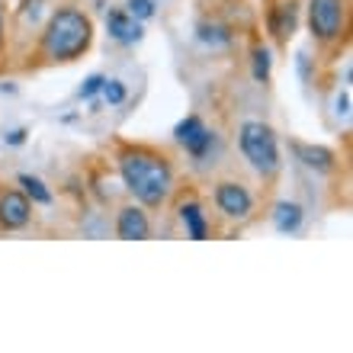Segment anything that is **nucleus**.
<instances>
[{"mask_svg": "<svg viewBox=\"0 0 353 353\" xmlns=\"http://www.w3.org/2000/svg\"><path fill=\"white\" fill-rule=\"evenodd\" d=\"M116 170L122 176V186L139 205L148 212H158L170 203L176 193V164L168 148L148 145V141H125L116 139Z\"/></svg>", "mask_w": 353, "mask_h": 353, "instance_id": "f257e3e1", "label": "nucleus"}, {"mask_svg": "<svg viewBox=\"0 0 353 353\" xmlns=\"http://www.w3.org/2000/svg\"><path fill=\"white\" fill-rule=\"evenodd\" d=\"M93 39H97V26H93V17L87 10L74 7V3L55 7L39 32L36 48L29 52L26 68L42 71V68L74 65L93 48Z\"/></svg>", "mask_w": 353, "mask_h": 353, "instance_id": "f03ea898", "label": "nucleus"}, {"mask_svg": "<svg viewBox=\"0 0 353 353\" xmlns=\"http://www.w3.org/2000/svg\"><path fill=\"white\" fill-rule=\"evenodd\" d=\"M238 148H241V158L254 168V174H261L263 180H276L279 176V170H283L279 139L270 122L244 119L238 125Z\"/></svg>", "mask_w": 353, "mask_h": 353, "instance_id": "7ed1b4c3", "label": "nucleus"}, {"mask_svg": "<svg viewBox=\"0 0 353 353\" xmlns=\"http://www.w3.org/2000/svg\"><path fill=\"white\" fill-rule=\"evenodd\" d=\"M350 29V0H308V32L321 48H337Z\"/></svg>", "mask_w": 353, "mask_h": 353, "instance_id": "20e7f679", "label": "nucleus"}, {"mask_svg": "<svg viewBox=\"0 0 353 353\" xmlns=\"http://www.w3.org/2000/svg\"><path fill=\"white\" fill-rule=\"evenodd\" d=\"M212 199H215V209L222 212V219H228V222H248L254 215V193L251 186L241 183V180H234V176H228V180H215L212 186Z\"/></svg>", "mask_w": 353, "mask_h": 353, "instance_id": "39448f33", "label": "nucleus"}, {"mask_svg": "<svg viewBox=\"0 0 353 353\" xmlns=\"http://www.w3.org/2000/svg\"><path fill=\"white\" fill-rule=\"evenodd\" d=\"M174 139H176V145L190 154V158H196V161H203L209 151H212V141H215V135H212V129L203 122V116H196V112H190L180 125L174 129Z\"/></svg>", "mask_w": 353, "mask_h": 353, "instance_id": "423d86ee", "label": "nucleus"}, {"mask_svg": "<svg viewBox=\"0 0 353 353\" xmlns=\"http://www.w3.org/2000/svg\"><path fill=\"white\" fill-rule=\"evenodd\" d=\"M32 222V203L17 186H0V232H23Z\"/></svg>", "mask_w": 353, "mask_h": 353, "instance_id": "0eeeda50", "label": "nucleus"}, {"mask_svg": "<svg viewBox=\"0 0 353 353\" xmlns=\"http://www.w3.org/2000/svg\"><path fill=\"white\" fill-rule=\"evenodd\" d=\"M299 29V0H270L267 7V32L279 48L289 46V39Z\"/></svg>", "mask_w": 353, "mask_h": 353, "instance_id": "6e6552de", "label": "nucleus"}, {"mask_svg": "<svg viewBox=\"0 0 353 353\" xmlns=\"http://www.w3.org/2000/svg\"><path fill=\"white\" fill-rule=\"evenodd\" d=\"M176 219L183 225L186 238H193V241H205L209 238V215L203 209V199L196 190H183L180 199H176Z\"/></svg>", "mask_w": 353, "mask_h": 353, "instance_id": "1a4fd4ad", "label": "nucleus"}, {"mask_svg": "<svg viewBox=\"0 0 353 353\" xmlns=\"http://www.w3.org/2000/svg\"><path fill=\"white\" fill-rule=\"evenodd\" d=\"M112 232H116V238H119V241H148V238H151L148 209H145V205H139V203L119 205Z\"/></svg>", "mask_w": 353, "mask_h": 353, "instance_id": "9d476101", "label": "nucleus"}, {"mask_svg": "<svg viewBox=\"0 0 353 353\" xmlns=\"http://www.w3.org/2000/svg\"><path fill=\"white\" fill-rule=\"evenodd\" d=\"M289 148L296 154V161H302V168L315 170V174H334L337 170V154L325 145H305V141H289Z\"/></svg>", "mask_w": 353, "mask_h": 353, "instance_id": "9b49d317", "label": "nucleus"}, {"mask_svg": "<svg viewBox=\"0 0 353 353\" xmlns=\"http://www.w3.org/2000/svg\"><path fill=\"white\" fill-rule=\"evenodd\" d=\"M106 32H110L119 46H135L141 39V23L132 17L125 7H116L106 13Z\"/></svg>", "mask_w": 353, "mask_h": 353, "instance_id": "f8f14e48", "label": "nucleus"}, {"mask_svg": "<svg viewBox=\"0 0 353 353\" xmlns=\"http://www.w3.org/2000/svg\"><path fill=\"white\" fill-rule=\"evenodd\" d=\"M302 219H305V212H302L299 203L283 199V203L273 205V225H276V232H283V234L299 232V228H302Z\"/></svg>", "mask_w": 353, "mask_h": 353, "instance_id": "ddd939ff", "label": "nucleus"}, {"mask_svg": "<svg viewBox=\"0 0 353 353\" xmlns=\"http://www.w3.org/2000/svg\"><path fill=\"white\" fill-rule=\"evenodd\" d=\"M196 39L212 48H225V46H232L234 32H232V26H225L219 19H203V23L196 26Z\"/></svg>", "mask_w": 353, "mask_h": 353, "instance_id": "4468645a", "label": "nucleus"}, {"mask_svg": "<svg viewBox=\"0 0 353 353\" xmlns=\"http://www.w3.org/2000/svg\"><path fill=\"white\" fill-rule=\"evenodd\" d=\"M19 186H23V193L29 196V203H36V205H52V199H55L52 190L32 174H19Z\"/></svg>", "mask_w": 353, "mask_h": 353, "instance_id": "2eb2a0df", "label": "nucleus"}, {"mask_svg": "<svg viewBox=\"0 0 353 353\" xmlns=\"http://www.w3.org/2000/svg\"><path fill=\"white\" fill-rule=\"evenodd\" d=\"M270 68H273L270 48L267 46H254V81H257V84H267L270 81Z\"/></svg>", "mask_w": 353, "mask_h": 353, "instance_id": "dca6fc26", "label": "nucleus"}, {"mask_svg": "<svg viewBox=\"0 0 353 353\" xmlns=\"http://www.w3.org/2000/svg\"><path fill=\"white\" fill-rule=\"evenodd\" d=\"M125 10H129L139 23H145V19H151L158 13V10H154V0H125Z\"/></svg>", "mask_w": 353, "mask_h": 353, "instance_id": "f3484780", "label": "nucleus"}, {"mask_svg": "<svg viewBox=\"0 0 353 353\" xmlns=\"http://www.w3.org/2000/svg\"><path fill=\"white\" fill-rule=\"evenodd\" d=\"M103 100L110 103V106H119V103L125 100V84H122V81H106V84H103Z\"/></svg>", "mask_w": 353, "mask_h": 353, "instance_id": "a211bd4d", "label": "nucleus"}, {"mask_svg": "<svg viewBox=\"0 0 353 353\" xmlns=\"http://www.w3.org/2000/svg\"><path fill=\"white\" fill-rule=\"evenodd\" d=\"M103 84H106V77H103V74H93V77H87V81H84V87L77 90V97H81V100H90V97H97V93L103 90Z\"/></svg>", "mask_w": 353, "mask_h": 353, "instance_id": "6ab92c4d", "label": "nucleus"}, {"mask_svg": "<svg viewBox=\"0 0 353 353\" xmlns=\"http://www.w3.org/2000/svg\"><path fill=\"white\" fill-rule=\"evenodd\" d=\"M23 141H26V129H17L7 135V145H23Z\"/></svg>", "mask_w": 353, "mask_h": 353, "instance_id": "aec40b11", "label": "nucleus"}, {"mask_svg": "<svg viewBox=\"0 0 353 353\" xmlns=\"http://www.w3.org/2000/svg\"><path fill=\"white\" fill-rule=\"evenodd\" d=\"M7 46V23H3V0H0V52Z\"/></svg>", "mask_w": 353, "mask_h": 353, "instance_id": "412c9836", "label": "nucleus"}]
</instances>
